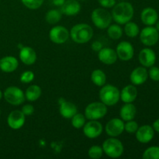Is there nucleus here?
Instances as JSON below:
<instances>
[{
  "label": "nucleus",
  "mask_w": 159,
  "mask_h": 159,
  "mask_svg": "<svg viewBox=\"0 0 159 159\" xmlns=\"http://www.w3.org/2000/svg\"><path fill=\"white\" fill-rule=\"evenodd\" d=\"M120 90L113 85H104L99 91V99L108 107L116 105L120 100Z\"/></svg>",
  "instance_id": "obj_3"
},
{
  "label": "nucleus",
  "mask_w": 159,
  "mask_h": 159,
  "mask_svg": "<svg viewBox=\"0 0 159 159\" xmlns=\"http://www.w3.org/2000/svg\"><path fill=\"white\" fill-rule=\"evenodd\" d=\"M85 124V116L82 113H76L71 117V125L75 129L83 127Z\"/></svg>",
  "instance_id": "obj_31"
},
{
  "label": "nucleus",
  "mask_w": 159,
  "mask_h": 159,
  "mask_svg": "<svg viewBox=\"0 0 159 159\" xmlns=\"http://www.w3.org/2000/svg\"><path fill=\"white\" fill-rule=\"evenodd\" d=\"M18 66V60L13 56H6L0 59V69L3 72H13L17 69Z\"/></svg>",
  "instance_id": "obj_22"
},
{
  "label": "nucleus",
  "mask_w": 159,
  "mask_h": 159,
  "mask_svg": "<svg viewBox=\"0 0 159 159\" xmlns=\"http://www.w3.org/2000/svg\"><path fill=\"white\" fill-rule=\"evenodd\" d=\"M70 37V33L63 26H55L51 29L49 32L50 40L57 44L65 43Z\"/></svg>",
  "instance_id": "obj_9"
},
{
  "label": "nucleus",
  "mask_w": 159,
  "mask_h": 159,
  "mask_svg": "<svg viewBox=\"0 0 159 159\" xmlns=\"http://www.w3.org/2000/svg\"><path fill=\"white\" fill-rule=\"evenodd\" d=\"M61 115L65 119H71L75 114L77 113V107L73 102L62 99L59 108Z\"/></svg>",
  "instance_id": "obj_23"
},
{
  "label": "nucleus",
  "mask_w": 159,
  "mask_h": 159,
  "mask_svg": "<svg viewBox=\"0 0 159 159\" xmlns=\"http://www.w3.org/2000/svg\"><path fill=\"white\" fill-rule=\"evenodd\" d=\"M107 113V106L102 102H93L89 104L85 110V116L89 120L102 119Z\"/></svg>",
  "instance_id": "obj_6"
},
{
  "label": "nucleus",
  "mask_w": 159,
  "mask_h": 159,
  "mask_svg": "<svg viewBox=\"0 0 159 159\" xmlns=\"http://www.w3.org/2000/svg\"><path fill=\"white\" fill-rule=\"evenodd\" d=\"M22 112L25 116H30L34 113V107L31 104H26L22 107Z\"/></svg>",
  "instance_id": "obj_38"
},
{
  "label": "nucleus",
  "mask_w": 159,
  "mask_h": 159,
  "mask_svg": "<svg viewBox=\"0 0 159 159\" xmlns=\"http://www.w3.org/2000/svg\"><path fill=\"white\" fill-rule=\"evenodd\" d=\"M148 72L145 67H138L131 71L130 75V82L134 85H141L147 81Z\"/></svg>",
  "instance_id": "obj_16"
},
{
  "label": "nucleus",
  "mask_w": 159,
  "mask_h": 159,
  "mask_svg": "<svg viewBox=\"0 0 159 159\" xmlns=\"http://www.w3.org/2000/svg\"><path fill=\"white\" fill-rule=\"evenodd\" d=\"M82 1H85V0H82Z\"/></svg>",
  "instance_id": "obj_45"
},
{
  "label": "nucleus",
  "mask_w": 159,
  "mask_h": 159,
  "mask_svg": "<svg viewBox=\"0 0 159 159\" xmlns=\"http://www.w3.org/2000/svg\"><path fill=\"white\" fill-rule=\"evenodd\" d=\"M103 153L112 158H120L124 153V145L120 140L111 137L106 140L102 144Z\"/></svg>",
  "instance_id": "obj_5"
},
{
  "label": "nucleus",
  "mask_w": 159,
  "mask_h": 159,
  "mask_svg": "<svg viewBox=\"0 0 159 159\" xmlns=\"http://www.w3.org/2000/svg\"><path fill=\"white\" fill-rule=\"evenodd\" d=\"M124 25H125V26H124V33H125L127 37H130V38H134V37H136L137 36L139 35L140 29L137 23L129 21Z\"/></svg>",
  "instance_id": "obj_27"
},
{
  "label": "nucleus",
  "mask_w": 159,
  "mask_h": 159,
  "mask_svg": "<svg viewBox=\"0 0 159 159\" xmlns=\"http://www.w3.org/2000/svg\"><path fill=\"white\" fill-rule=\"evenodd\" d=\"M107 135L113 138L120 136L124 131V123L122 119L113 118L107 122L105 127Z\"/></svg>",
  "instance_id": "obj_10"
},
{
  "label": "nucleus",
  "mask_w": 159,
  "mask_h": 159,
  "mask_svg": "<svg viewBox=\"0 0 159 159\" xmlns=\"http://www.w3.org/2000/svg\"><path fill=\"white\" fill-rule=\"evenodd\" d=\"M93 36V30L86 23H79L73 26L70 31V37L75 43L82 44L89 41Z\"/></svg>",
  "instance_id": "obj_2"
},
{
  "label": "nucleus",
  "mask_w": 159,
  "mask_h": 159,
  "mask_svg": "<svg viewBox=\"0 0 159 159\" xmlns=\"http://www.w3.org/2000/svg\"><path fill=\"white\" fill-rule=\"evenodd\" d=\"M3 96L6 102L12 106L21 105L26 99L23 90L16 86L8 87L5 90Z\"/></svg>",
  "instance_id": "obj_7"
},
{
  "label": "nucleus",
  "mask_w": 159,
  "mask_h": 159,
  "mask_svg": "<svg viewBox=\"0 0 159 159\" xmlns=\"http://www.w3.org/2000/svg\"><path fill=\"white\" fill-rule=\"evenodd\" d=\"M65 0H53V4L56 6H61L65 3Z\"/></svg>",
  "instance_id": "obj_41"
},
{
  "label": "nucleus",
  "mask_w": 159,
  "mask_h": 159,
  "mask_svg": "<svg viewBox=\"0 0 159 159\" xmlns=\"http://www.w3.org/2000/svg\"><path fill=\"white\" fill-rule=\"evenodd\" d=\"M141 20L146 26H153L158 20V12L154 8H144L141 13Z\"/></svg>",
  "instance_id": "obj_20"
},
{
  "label": "nucleus",
  "mask_w": 159,
  "mask_h": 159,
  "mask_svg": "<svg viewBox=\"0 0 159 159\" xmlns=\"http://www.w3.org/2000/svg\"><path fill=\"white\" fill-rule=\"evenodd\" d=\"M34 73L32 71H26L20 75V82L23 83H30L34 79Z\"/></svg>",
  "instance_id": "obj_35"
},
{
  "label": "nucleus",
  "mask_w": 159,
  "mask_h": 159,
  "mask_svg": "<svg viewBox=\"0 0 159 159\" xmlns=\"http://www.w3.org/2000/svg\"><path fill=\"white\" fill-rule=\"evenodd\" d=\"M137 113L136 107L132 102L125 103L120 110V119L124 121H129L134 119Z\"/></svg>",
  "instance_id": "obj_24"
},
{
  "label": "nucleus",
  "mask_w": 159,
  "mask_h": 159,
  "mask_svg": "<svg viewBox=\"0 0 159 159\" xmlns=\"http://www.w3.org/2000/svg\"><path fill=\"white\" fill-rule=\"evenodd\" d=\"M148 77L152 80L155 82H158L159 81V68L156 66L150 67V69L148 71Z\"/></svg>",
  "instance_id": "obj_36"
},
{
  "label": "nucleus",
  "mask_w": 159,
  "mask_h": 159,
  "mask_svg": "<svg viewBox=\"0 0 159 159\" xmlns=\"http://www.w3.org/2000/svg\"><path fill=\"white\" fill-rule=\"evenodd\" d=\"M19 57L24 65H31L37 61V53L30 47L25 46L20 49Z\"/></svg>",
  "instance_id": "obj_18"
},
{
  "label": "nucleus",
  "mask_w": 159,
  "mask_h": 159,
  "mask_svg": "<svg viewBox=\"0 0 159 159\" xmlns=\"http://www.w3.org/2000/svg\"><path fill=\"white\" fill-rule=\"evenodd\" d=\"M82 128L85 136L90 139L98 138L102 132V125L98 120H89L85 123Z\"/></svg>",
  "instance_id": "obj_12"
},
{
  "label": "nucleus",
  "mask_w": 159,
  "mask_h": 159,
  "mask_svg": "<svg viewBox=\"0 0 159 159\" xmlns=\"http://www.w3.org/2000/svg\"><path fill=\"white\" fill-rule=\"evenodd\" d=\"M126 124H124V130L127 132L129 134H135L136 131L138 130V124L134 121V120H131L126 121Z\"/></svg>",
  "instance_id": "obj_34"
},
{
  "label": "nucleus",
  "mask_w": 159,
  "mask_h": 159,
  "mask_svg": "<svg viewBox=\"0 0 159 159\" xmlns=\"http://www.w3.org/2000/svg\"><path fill=\"white\" fill-rule=\"evenodd\" d=\"M116 54L117 57H119L123 61H128L131 60L134 54V47L130 42L121 41L118 43L116 47Z\"/></svg>",
  "instance_id": "obj_11"
},
{
  "label": "nucleus",
  "mask_w": 159,
  "mask_h": 159,
  "mask_svg": "<svg viewBox=\"0 0 159 159\" xmlns=\"http://www.w3.org/2000/svg\"><path fill=\"white\" fill-rule=\"evenodd\" d=\"M26 116L21 110H13L7 117V124L12 130H19L25 124Z\"/></svg>",
  "instance_id": "obj_13"
},
{
  "label": "nucleus",
  "mask_w": 159,
  "mask_h": 159,
  "mask_svg": "<svg viewBox=\"0 0 159 159\" xmlns=\"http://www.w3.org/2000/svg\"><path fill=\"white\" fill-rule=\"evenodd\" d=\"M98 2L102 8L109 9L113 8L116 5V0H98Z\"/></svg>",
  "instance_id": "obj_37"
},
{
  "label": "nucleus",
  "mask_w": 159,
  "mask_h": 159,
  "mask_svg": "<svg viewBox=\"0 0 159 159\" xmlns=\"http://www.w3.org/2000/svg\"><path fill=\"white\" fill-rule=\"evenodd\" d=\"M135 135L138 142L141 144H148L152 141L155 137V130L152 126L143 125L138 127Z\"/></svg>",
  "instance_id": "obj_14"
},
{
  "label": "nucleus",
  "mask_w": 159,
  "mask_h": 159,
  "mask_svg": "<svg viewBox=\"0 0 159 159\" xmlns=\"http://www.w3.org/2000/svg\"><path fill=\"white\" fill-rule=\"evenodd\" d=\"M62 13L58 9H51L47 12L45 20L50 24H56L61 20Z\"/></svg>",
  "instance_id": "obj_28"
},
{
  "label": "nucleus",
  "mask_w": 159,
  "mask_h": 159,
  "mask_svg": "<svg viewBox=\"0 0 159 159\" xmlns=\"http://www.w3.org/2000/svg\"><path fill=\"white\" fill-rule=\"evenodd\" d=\"M2 96H3L2 93V91H1V90H0V100H1V99H2Z\"/></svg>",
  "instance_id": "obj_43"
},
{
  "label": "nucleus",
  "mask_w": 159,
  "mask_h": 159,
  "mask_svg": "<svg viewBox=\"0 0 159 159\" xmlns=\"http://www.w3.org/2000/svg\"><path fill=\"white\" fill-rule=\"evenodd\" d=\"M25 98L30 102H34L40 97L42 94V90L39 85H30L25 92Z\"/></svg>",
  "instance_id": "obj_25"
},
{
  "label": "nucleus",
  "mask_w": 159,
  "mask_h": 159,
  "mask_svg": "<svg viewBox=\"0 0 159 159\" xmlns=\"http://www.w3.org/2000/svg\"><path fill=\"white\" fill-rule=\"evenodd\" d=\"M91 20L93 24L100 30L107 29L111 24L112 15L106 10L105 8H96L91 14Z\"/></svg>",
  "instance_id": "obj_4"
},
{
  "label": "nucleus",
  "mask_w": 159,
  "mask_h": 159,
  "mask_svg": "<svg viewBox=\"0 0 159 159\" xmlns=\"http://www.w3.org/2000/svg\"><path fill=\"white\" fill-rule=\"evenodd\" d=\"M155 28H156V29L158 30V32H159V20H157L156 23H155Z\"/></svg>",
  "instance_id": "obj_42"
},
{
  "label": "nucleus",
  "mask_w": 159,
  "mask_h": 159,
  "mask_svg": "<svg viewBox=\"0 0 159 159\" xmlns=\"http://www.w3.org/2000/svg\"><path fill=\"white\" fill-rule=\"evenodd\" d=\"M154 130L159 133V119H157L156 120H155V122L153 123V125H152Z\"/></svg>",
  "instance_id": "obj_40"
},
{
  "label": "nucleus",
  "mask_w": 159,
  "mask_h": 159,
  "mask_svg": "<svg viewBox=\"0 0 159 159\" xmlns=\"http://www.w3.org/2000/svg\"><path fill=\"white\" fill-rule=\"evenodd\" d=\"M134 10L131 3L128 2H120L113 7L112 18L117 24H125L133 18Z\"/></svg>",
  "instance_id": "obj_1"
},
{
  "label": "nucleus",
  "mask_w": 159,
  "mask_h": 159,
  "mask_svg": "<svg viewBox=\"0 0 159 159\" xmlns=\"http://www.w3.org/2000/svg\"><path fill=\"white\" fill-rule=\"evenodd\" d=\"M158 82H159V81H158Z\"/></svg>",
  "instance_id": "obj_46"
},
{
  "label": "nucleus",
  "mask_w": 159,
  "mask_h": 159,
  "mask_svg": "<svg viewBox=\"0 0 159 159\" xmlns=\"http://www.w3.org/2000/svg\"><path fill=\"white\" fill-rule=\"evenodd\" d=\"M44 0H21L23 6L30 9H37L43 5Z\"/></svg>",
  "instance_id": "obj_33"
},
{
  "label": "nucleus",
  "mask_w": 159,
  "mask_h": 159,
  "mask_svg": "<svg viewBox=\"0 0 159 159\" xmlns=\"http://www.w3.org/2000/svg\"><path fill=\"white\" fill-rule=\"evenodd\" d=\"M144 159H159V147L152 146L144 152L142 155Z\"/></svg>",
  "instance_id": "obj_30"
},
{
  "label": "nucleus",
  "mask_w": 159,
  "mask_h": 159,
  "mask_svg": "<svg viewBox=\"0 0 159 159\" xmlns=\"http://www.w3.org/2000/svg\"><path fill=\"white\" fill-rule=\"evenodd\" d=\"M140 40L141 43L148 47L156 44L159 40V32L153 26H147L140 32Z\"/></svg>",
  "instance_id": "obj_8"
},
{
  "label": "nucleus",
  "mask_w": 159,
  "mask_h": 159,
  "mask_svg": "<svg viewBox=\"0 0 159 159\" xmlns=\"http://www.w3.org/2000/svg\"><path fill=\"white\" fill-rule=\"evenodd\" d=\"M0 115H1V111H0Z\"/></svg>",
  "instance_id": "obj_44"
},
{
  "label": "nucleus",
  "mask_w": 159,
  "mask_h": 159,
  "mask_svg": "<svg viewBox=\"0 0 159 159\" xmlns=\"http://www.w3.org/2000/svg\"><path fill=\"white\" fill-rule=\"evenodd\" d=\"M92 48H93L94 51H99L102 48V45L99 41H95L93 42V44H92Z\"/></svg>",
  "instance_id": "obj_39"
},
{
  "label": "nucleus",
  "mask_w": 159,
  "mask_h": 159,
  "mask_svg": "<svg viewBox=\"0 0 159 159\" xmlns=\"http://www.w3.org/2000/svg\"><path fill=\"white\" fill-rule=\"evenodd\" d=\"M138 96V89L136 85H127L123 88V89L120 92V99L124 102H133Z\"/></svg>",
  "instance_id": "obj_19"
},
{
  "label": "nucleus",
  "mask_w": 159,
  "mask_h": 159,
  "mask_svg": "<svg viewBox=\"0 0 159 159\" xmlns=\"http://www.w3.org/2000/svg\"><path fill=\"white\" fill-rule=\"evenodd\" d=\"M107 34L113 40H118L123 35V29L118 24H110L107 27Z\"/></svg>",
  "instance_id": "obj_29"
},
{
  "label": "nucleus",
  "mask_w": 159,
  "mask_h": 159,
  "mask_svg": "<svg viewBox=\"0 0 159 159\" xmlns=\"http://www.w3.org/2000/svg\"><path fill=\"white\" fill-rule=\"evenodd\" d=\"M91 80L96 86L102 87L107 82V75L101 69H96L92 72Z\"/></svg>",
  "instance_id": "obj_26"
},
{
  "label": "nucleus",
  "mask_w": 159,
  "mask_h": 159,
  "mask_svg": "<svg viewBox=\"0 0 159 159\" xmlns=\"http://www.w3.org/2000/svg\"><path fill=\"white\" fill-rule=\"evenodd\" d=\"M89 157L92 159H99L103 155L102 148L99 145H93L89 149Z\"/></svg>",
  "instance_id": "obj_32"
},
{
  "label": "nucleus",
  "mask_w": 159,
  "mask_h": 159,
  "mask_svg": "<svg viewBox=\"0 0 159 159\" xmlns=\"http://www.w3.org/2000/svg\"><path fill=\"white\" fill-rule=\"evenodd\" d=\"M138 60L142 66L145 68H150L155 65L156 62V54L151 48H144L140 51Z\"/></svg>",
  "instance_id": "obj_15"
},
{
  "label": "nucleus",
  "mask_w": 159,
  "mask_h": 159,
  "mask_svg": "<svg viewBox=\"0 0 159 159\" xmlns=\"http://www.w3.org/2000/svg\"><path fill=\"white\" fill-rule=\"evenodd\" d=\"M80 10L81 6L77 0H65V3L61 6V13L68 16L77 15Z\"/></svg>",
  "instance_id": "obj_21"
},
{
  "label": "nucleus",
  "mask_w": 159,
  "mask_h": 159,
  "mask_svg": "<svg viewBox=\"0 0 159 159\" xmlns=\"http://www.w3.org/2000/svg\"><path fill=\"white\" fill-rule=\"evenodd\" d=\"M99 60L105 65H113L117 60L116 51L110 48H102L98 54Z\"/></svg>",
  "instance_id": "obj_17"
}]
</instances>
